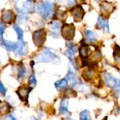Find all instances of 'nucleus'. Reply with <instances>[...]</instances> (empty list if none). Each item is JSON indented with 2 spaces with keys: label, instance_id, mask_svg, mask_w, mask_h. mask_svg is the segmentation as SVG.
I'll use <instances>...</instances> for the list:
<instances>
[{
  "label": "nucleus",
  "instance_id": "1",
  "mask_svg": "<svg viewBox=\"0 0 120 120\" xmlns=\"http://www.w3.org/2000/svg\"><path fill=\"white\" fill-rule=\"evenodd\" d=\"M60 58L56 54H54L49 49L44 50L42 53L35 57L36 62H59Z\"/></svg>",
  "mask_w": 120,
  "mask_h": 120
},
{
  "label": "nucleus",
  "instance_id": "2",
  "mask_svg": "<svg viewBox=\"0 0 120 120\" xmlns=\"http://www.w3.org/2000/svg\"><path fill=\"white\" fill-rule=\"evenodd\" d=\"M38 9H39L40 14L42 15L45 19H48V18L51 17L52 13H53L54 5H53V3H51L49 1H44V2H41Z\"/></svg>",
  "mask_w": 120,
  "mask_h": 120
},
{
  "label": "nucleus",
  "instance_id": "3",
  "mask_svg": "<svg viewBox=\"0 0 120 120\" xmlns=\"http://www.w3.org/2000/svg\"><path fill=\"white\" fill-rule=\"evenodd\" d=\"M75 34V28L72 24H64L61 28V35L66 40H72Z\"/></svg>",
  "mask_w": 120,
  "mask_h": 120
},
{
  "label": "nucleus",
  "instance_id": "4",
  "mask_svg": "<svg viewBox=\"0 0 120 120\" xmlns=\"http://www.w3.org/2000/svg\"><path fill=\"white\" fill-rule=\"evenodd\" d=\"M46 33H45V30L44 29H39V30H36V31L33 33V42L36 46H41L44 41H45V38H46Z\"/></svg>",
  "mask_w": 120,
  "mask_h": 120
},
{
  "label": "nucleus",
  "instance_id": "5",
  "mask_svg": "<svg viewBox=\"0 0 120 120\" xmlns=\"http://www.w3.org/2000/svg\"><path fill=\"white\" fill-rule=\"evenodd\" d=\"M71 13H72V15H73L74 20L79 22V21L82 20V18H83L85 12H84V9L82 8V6L76 5V6H74L72 8V10H71Z\"/></svg>",
  "mask_w": 120,
  "mask_h": 120
},
{
  "label": "nucleus",
  "instance_id": "6",
  "mask_svg": "<svg viewBox=\"0 0 120 120\" xmlns=\"http://www.w3.org/2000/svg\"><path fill=\"white\" fill-rule=\"evenodd\" d=\"M100 10L103 15H109L114 10V5L109 2H102L100 4Z\"/></svg>",
  "mask_w": 120,
  "mask_h": 120
},
{
  "label": "nucleus",
  "instance_id": "7",
  "mask_svg": "<svg viewBox=\"0 0 120 120\" xmlns=\"http://www.w3.org/2000/svg\"><path fill=\"white\" fill-rule=\"evenodd\" d=\"M30 90H31V87L27 88V87H25V86H22V87H20L17 90V94L22 101H27L28 100V95H29Z\"/></svg>",
  "mask_w": 120,
  "mask_h": 120
},
{
  "label": "nucleus",
  "instance_id": "8",
  "mask_svg": "<svg viewBox=\"0 0 120 120\" xmlns=\"http://www.w3.org/2000/svg\"><path fill=\"white\" fill-rule=\"evenodd\" d=\"M103 78H104L105 84L107 86H109V87H115V86H117V84L119 83L117 81V79H115L113 76H111V75L108 74V73H104Z\"/></svg>",
  "mask_w": 120,
  "mask_h": 120
},
{
  "label": "nucleus",
  "instance_id": "9",
  "mask_svg": "<svg viewBox=\"0 0 120 120\" xmlns=\"http://www.w3.org/2000/svg\"><path fill=\"white\" fill-rule=\"evenodd\" d=\"M67 80H68V84L71 87H76V86L80 84L78 79L76 78V76H75V74L70 69L68 70V73H67Z\"/></svg>",
  "mask_w": 120,
  "mask_h": 120
},
{
  "label": "nucleus",
  "instance_id": "10",
  "mask_svg": "<svg viewBox=\"0 0 120 120\" xmlns=\"http://www.w3.org/2000/svg\"><path fill=\"white\" fill-rule=\"evenodd\" d=\"M97 27L99 29H103L106 32H109V23H108V20H106L102 16H100L98 18V20H97Z\"/></svg>",
  "mask_w": 120,
  "mask_h": 120
},
{
  "label": "nucleus",
  "instance_id": "11",
  "mask_svg": "<svg viewBox=\"0 0 120 120\" xmlns=\"http://www.w3.org/2000/svg\"><path fill=\"white\" fill-rule=\"evenodd\" d=\"M14 19V12L11 10L4 11L2 13V21L6 22V23H11Z\"/></svg>",
  "mask_w": 120,
  "mask_h": 120
},
{
  "label": "nucleus",
  "instance_id": "12",
  "mask_svg": "<svg viewBox=\"0 0 120 120\" xmlns=\"http://www.w3.org/2000/svg\"><path fill=\"white\" fill-rule=\"evenodd\" d=\"M23 10L28 13H33L35 10V4L33 0H27L23 4Z\"/></svg>",
  "mask_w": 120,
  "mask_h": 120
},
{
  "label": "nucleus",
  "instance_id": "13",
  "mask_svg": "<svg viewBox=\"0 0 120 120\" xmlns=\"http://www.w3.org/2000/svg\"><path fill=\"white\" fill-rule=\"evenodd\" d=\"M1 43L2 45L4 46L7 50H13L15 51L17 48V43H14V42H10V41H6V40H3V37H1Z\"/></svg>",
  "mask_w": 120,
  "mask_h": 120
},
{
  "label": "nucleus",
  "instance_id": "14",
  "mask_svg": "<svg viewBox=\"0 0 120 120\" xmlns=\"http://www.w3.org/2000/svg\"><path fill=\"white\" fill-rule=\"evenodd\" d=\"M79 54L81 56V58L83 60H86V58L88 57L89 55V48L87 45H82L79 49Z\"/></svg>",
  "mask_w": 120,
  "mask_h": 120
},
{
  "label": "nucleus",
  "instance_id": "15",
  "mask_svg": "<svg viewBox=\"0 0 120 120\" xmlns=\"http://www.w3.org/2000/svg\"><path fill=\"white\" fill-rule=\"evenodd\" d=\"M85 40L87 41V42H89V43L95 42L96 41V36L92 31H90V30H86L85 31Z\"/></svg>",
  "mask_w": 120,
  "mask_h": 120
},
{
  "label": "nucleus",
  "instance_id": "16",
  "mask_svg": "<svg viewBox=\"0 0 120 120\" xmlns=\"http://www.w3.org/2000/svg\"><path fill=\"white\" fill-rule=\"evenodd\" d=\"M17 55H24L25 54V45H24V41H19V42L17 43V48L16 50H15Z\"/></svg>",
  "mask_w": 120,
  "mask_h": 120
},
{
  "label": "nucleus",
  "instance_id": "17",
  "mask_svg": "<svg viewBox=\"0 0 120 120\" xmlns=\"http://www.w3.org/2000/svg\"><path fill=\"white\" fill-rule=\"evenodd\" d=\"M60 113L61 114H68V100L63 99L61 104H60Z\"/></svg>",
  "mask_w": 120,
  "mask_h": 120
},
{
  "label": "nucleus",
  "instance_id": "18",
  "mask_svg": "<svg viewBox=\"0 0 120 120\" xmlns=\"http://www.w3.org/2000/svg\"><path fill=\"white\" fill-rule=\"evenodd\" d=\"M75 52H76V47L74 46V45H67V51H66V55L68 56V57L73 60V57L75 55Z\"/></svg>",
  "mask_w": 120,
  "mask_h": 120
},
{
  "label": "nucleus",
  "instance_id": "19",
  "mask_svg": "<svg viewBox=\"0 0 120 120\" xmlns=\"http://www.w3.org/2000/svg\"><path fill=\"white\" fill-rule=\"evenodd\" d=\"M67 86V79H61V80H58L57 82L55 83V87L57 90H62L64 89Z\"/></svg>",
  "mask_w": 120,
  "mask_h": 120
},
{
  "label": "nucleus",
  "instance_id": "20",
  "mask_svg": "<svg viewBox=\"0 0 120 120\" xmlns=\"http://www.w3.org/2000/svg\"><path fill=\"white\" fill-rule=\"evenodd\" d=\"M50 29H51V32L53 33L54 37H57V34H58V31L60 29V24L58 22H54L50 25Z\"/></svg>",
  "mask_w": 120,
  "mask_h": 120
},
{
  "label": "nucleus",
  "instance_id": "21",
  "mask_svg": "<svg viewBox=\"0 0 120 120\" xmlns=\"http://www.w3.org/2000/svg\"><path fill=\"white\" fill-rule=\"evenodd\" d=\"M13 28L15 30V32L17 33V37H18V40L19 41H23V31H22V29L20 27H18L17 25H14Z\"/></svg>",
  "mask_w": 120,
  "mask_h": 120
},
{
  "label": "nucleus",
  "instance_id": "22",
  "mask_svg": "<svg viewBox=\"0 0 120 120\" xmlns=\"http://www.w3.org/2000/svg\"><path fill=\"white\" fill-rule=\"evenodd\" d=\"M114 59L117 64H120V47L116 46L114 50Z\"/></svg>",
  "mask_w": 120,
  "mask_h": 120
},
{
  "label": "nucleus",
  "instance_id": "23",
  "mask_svg": "<svg viewBox=\"0 0 120 120\" xmlns=\"http://www.w3.org/2000/svg\"><path fill=\"white\" fill-rule=\"evenodd\" d=\"M80 120H91L90 118V113L88 110H83L80 113Z\"/></svg>",
  "mask_w": 120,
  "mask_h": 120
},
{
  "label": "nucleus",
  "instance_id": "24",
  "mask_svg": "<svg viewBox=\"0 0 120 120\" xmlns=\"http://www.w3.org/2000/svg\"><path fill=\"white\" fill-rule=\"evenodd\" d=\"M93 75H94V73H93V71H92L91 69H89V70L85 71V72L83 73V77L85 78L86 80H90V79H92Z\"/></svg>",
  "mask_w": 120,
  "mask_h": 120
},
{
  "label": "nucleus",
  "instance_id": "25",
  "mask_svg": "<svg viewBox=\"0 0 120 120\" xmlns=\"http://www.w3.org/2000/svg\"><path fill=\"white\" fill-rule=\"evenodd\" d=\"M28 83H29V85H30V87H33V86H35L36 84H37V81H36V78H35V76L34 75H31L30 76V78H29V81H28Z\"/></svg>",
  "mask_w": 120,
  "mask_h": 120
},
{
  "label": "nucleus",
  "instance_id": "26",
  "mask_svg": "<svg viewBox=\"0 0 120 120\" xmlns=\"http://www.w3.org/2000/svg\"><path fill=\"white\" fill-rule=\"evenodd\" d=\"M17 73H18V77H19V78L24 77V75H25V69H24V67L23 66H19V67H18Z\"/></svg>",
  "mask_w": 120,
  "mask_h": 120
},
{
  "label": "nucleus",
  "instance_id": "27",
  "mask_svg": "<svg viewBox=\"0 0 120 120\" xmlns=\"http://www.w3.org/2000/svg\"><path fill=\"white\" fill-rule=\"evenodd\" d=\"M0 90H1V94L3 96L6 95V88L4 87V85H3V83H0Z\"/></svg>",
  "mask_w": 120,
  "mask_h": 120
},
{
  "label": "nucleus",
  "instance_id": "28",
  "mask_svg": "<svg viewBox=\"0 0 120 120\" xmlns=\"http://www.w3.org/2000/svg\"><path fill=\"white\" fill-rule=\"evenodd\" d=\"M60 1L63 2V3H65V4H67V5H72L74 3L73 0H60Z\"/></svg>",
  "mask_w": 120,
  "mask_h": 120
},
{
  "label": "nucleus",
  "instance_id": "29",
  "mask_svg": "<svg viewBox=\"0 0 120 120\" xmlns=\"http://www.w3.org/2000/svg\"><path fill=\"white\" fill-rule=\"evenodd\" d=\"M4 30H5V26L4 24H3V21L1 22V28H0V34H1V37L3 36V32H4Z\"/></svg>",
  "mask_w": 120,
  "mask_h": 120
},
{
  "label": "nucleus",
  "instance_id": "30",
  "mask_svg": "<svg viewBox=\"0 0 120 120\" xmlns=\"http://www.w3.org/2000/svg\"><path fill=\"white\" fill-rule=\"evenodd\" d=\"M5 120H16V119H15V117L13 115H8L5 117Z\"/></svg>",
  "mask_w": 120,
  "mask_h": 120
},
{
  "label": "nucleus",
  "instance_id": "31",
  "mask_svg": "<svg viewBox=\"0 0 120 120\" xmlns=\"http://www.w3.org/2000/svg\"><path fill=\"white\" fill-rule=\"evenodd\" d=\"M103 120H107V117H105V118H104Z\"/></svg>",
  "mask_w": 120,
  "mask_h": 120
},
{
  "label": "nucleus",
  "instance_id": "32",
  "mask_svg": "<svg viewBox=\"0 0 120 120\" xmlns=\"http://www.w3.org/2000/svg\"><path fill=\"white\" fill-rule=\"evenodd\" d=\"M32 120H37V119H32Z\"/></svg>",
  "mask_w": 120,
  "mask_h": 120
}]
</instances>
